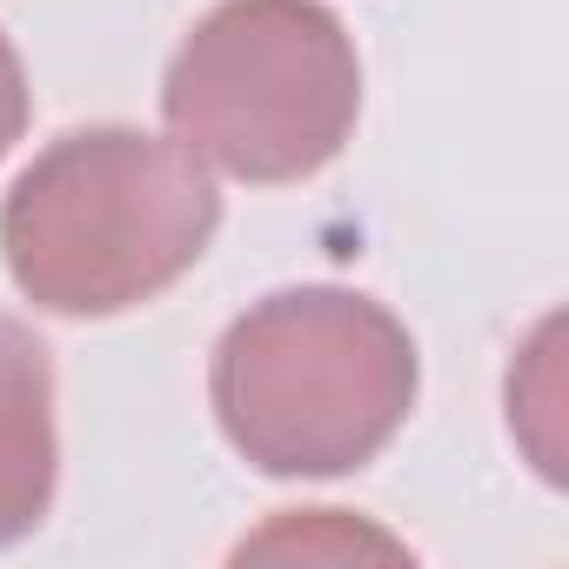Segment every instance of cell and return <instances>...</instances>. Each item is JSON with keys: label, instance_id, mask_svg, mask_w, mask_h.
I'll list each match as a JSON object with an SVG mask.
<instances>
[{"label": "cell", "instance_id": "6da1fadb", "mask_svg": "<svg viewBox=\"0 0 569 569\" xmlns=\"http://www.w3.org/2000/svg\"><path fill=\"white\" fill-rule=\"evenodd\" d=\"M221 194L208 168L148 128H74L0 201V254L48 316H121L208 254Z\"/></svg>", "mask_w": 569, "mask_h": 569}, {"label": "cell", "instance_id": "7a4b0ae2", "mask_svg": "<svg viewBox=\"0 0 569 569\" xmlns=\"http://www.w3.org/2000/svg\"><path fill=\"white\" fill-rule=\"evenodd\" d=\"M422 389L416 336L356 289H274L228 322L208 362L221 436L261 476H349L376 462Z\"/></svg>", "mask_w": 569, "mask_h": 569}, {"label": "cell", "instance_id": "3957f363", "mask_svg": "<svg viewBox=\"0 0 569 569\" xmlns=\"http://www.w3.org/2000/svg\"><path fill=\"white\" fill-rule=\"evenodd\" d=\"M161 114L234 181H309L362 114V61L322 0H221L168 61Z\"/></svg>", "mask_w": 569, "mask_h": 569}, {"label": "cell", "instance_id": "277c9868", "mask_svg": "<svg viewBox=\"0 0 569 569\" xmlns=\"http://www.w3.org/2000/svg\"><path fill=\"white\" fill-rule=\"evenodd\" d=\"M54 476V356L21 316H0V549L41 529Z\"/></svg>", "mask_w": 569, "mask_h": 569}, {"label": "cell", "instance_id": "5b68a950", "mask_svg": "<svg viewBox=\"0 0 569 569\" xmlns=\"http://www.w3.org/2000/svg\"><path fill=\"white\" fill-rule=\"evenodd\" d=\"M28 134V74H21V54L14 41L0 34V161H8V148Z\"/></svg>", "mask_w": 569, "mask_h": 569}]
</instances>
